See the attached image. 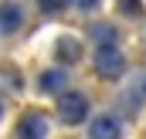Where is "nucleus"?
<instances>
[{
	"label": "nucleus",
	"mask_w": 146,
	"mask_h": 139,
	"mask_svg": "<svg viewBox=\"0 0 146 139\" xmlns=\"http://www.w3.org/2000/svg\"><path fill=\"white\" fill-rule=\"evenodd\" d=\"M88 115V99L82 92H58V119L65 126H78L82 119Z\"/></svg>",
	"instance_id": "1"
},
{
	"label": "nucleus",
	"mask_w": 146,
	"mask_h": 139,
	"mask_svg": "<svg viewBox=\"0 0 146 139\" xmlns=\"http://www.w3.org/2000/svg\"><path fill=\"white\" fill-rule=\"evenodd\" d=\"M95 71H99V78H119L126 71L122 51L115 44H99V51H95Z\"/></svg>",
	"instance_id": "2"
},
{
	"label": "nucleus",
	"mask_w": 146,
	"mask_h": 139,
	"mask_svg": "<svg viewBox=\"0 0 146 139\" xmlns=\"http://www.w3.org/2000/svg\"><path fill=\"white\" fill-rule=\"evenodd\" d=\"M17 139H48V119L41 112H27L17 122Z\"/></svg>",
	"instance_id": "3"
},
{
	"label": "nucleus",
	"mask_w": 146,
	"mask_h": 139,
	"mask_svg": "<svg viewBox=\"0 0 146 139\" xmlns=\"http://www.w3.org/2000/svg\"><path fill=\"white\" fill-rule=\"evenodd\" d=\"M88 139H122V122L115 119V115H99L95 122H92V132H88Z\"/></svg>",
	"instance_id": "4"
},
{
	"label": "nucleus",
	"mask_w": 146,
	"mask_h": 139,
	"mask_svg": "<svg viewBox=\"0 0 146 139\" xmlns=\"http://www.w3.org/2000/svg\"><path fill=\"white\" fill-rule=\"evenodd\" d=\"M21 27V7L17 3H3L0 7V34H14Z\"/></svg>",
	"instance_id": "5"
},
{
	"label": "nucleus",
	"mask_w": 146,
	"mask_h": 139,
	"mask_svg": "<svg viewBox=\"0 0 146 139\" xmlns=\"http://www.w3.org/2000/svg\"><path fill=\"white\" fill-rule=\"evenodd\" d=\"M65 81H68V75H65L61 68H48L41 78H37L41 92H51V95H54V92H61V88H65Z\"/></svg>",
	"instance_id": "6"
},
{
	"label": "nucleus",
	"mask_w": 146,
	"mask_h": 139,
	"mask_svg": "<svg viewBox=\"0 0 146 139\" xmlns=\"http://www.w3.org/2000/svg\"><path fill=\"white\" fill-rule=\"evenodd\" d=\"M54 54H58L65 65H72V61H78V58H82V44H78L75 37H61V41L54 44Z\"/></svg>",
	"instance_id": "7"
},
{
	"label": "nucleus",
	"mask_w": 146,
	"mask_h": 139,
	"mask_svg": "<svg viewBox=\"0 0 146 139\" xmlns=\"http://www.w3.org/2000/svg\"><path fill=\"white\" fill-rule=\"evenodd\" d=\"M92 34H95L99 44H115V27H112V24H95Z\"/></svg>",
	"instance_id": "8"
},
{
	"label": "nucleus",
	"mask_w": 146,
	"mask_h": 139,
	"mask_svg": "<svg viewBox=\"0 0 146 139\" xmlns=\"http://www.w3.org/2000/svg\"><path fill=\"white\" fill-rule=\"evenodd\" d=\"M37 3H41V10H44V14H58V10L65 7V0H37Z\"/></svg>",
	"instance_id": "9"
},
{
	"label": "nucleus",
	"mask_w": 146,
	"mask_h": 139,
	"mask_svg": "<svg viewBox=\"0 0 146 139\" xmlns=\"http://www.w3.org/2000/svg\"><path fill=\"white\" fill-rule=\"evenodd\" d=\"M102 0H72V7H78V10H95Z\"/></svg>",
	"instance_id": "10"
},
{
	"label": "nucleus",
	"mask_w": 146,
	"mask_h": 139,
	"mask_svg": "<svg viewBox=\"0 0 146 139\" xmlns=\"http://www.w3.org/2000/svg\"><path fill=\"white\" fill-rule=\"evenodd\" d=\"M122 10L126 14H139V0H122Z\"/></svg>",
	"instance_id": "11"
},
{
	"label": "nucleus",
	"mask_w": 146,
	"mask_h": 139,
	"mask_svg": "<svg viewBox=\"0 0 146 139\" xmlns=\"http://www.w3.org/2000/svg\"><path fill=\"white\" fill-rule=\"evenodd\" d=\"M0 115H3V105H0Z\"/></svg>",
	"instance_id": "12"
}]
</instances>
